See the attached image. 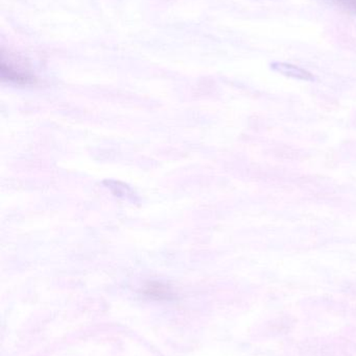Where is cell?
<instances>
[{"instance_id":"obj_2","label":"cell","mask_w":356,"mask_h":356,"mask_svg":"<svg viewBox=\"0 0 356 356\" xmlns=\"http://www.w3.org/2000/svg\"><path fill=\"white\" fill-rule=\"evenodd\" d=\"M344 10L356 14V0H332Z\"/></svg>"},{"instance_id":"obj_1","label":"cell","mask_w":356,"mask_h":356,"mask_svg":"<svg viewBox=\"0 0 356 356\" xmlns=\"http://www.w3.org/2000/svg\"><path fill=\"white\" fill-rule=\"evenodd\" d=\"M271 68L275 72L286 75L288 77H292V79L307 81H315V76L309 71L296 66V65L290 64V63L274 62L271 64Z\"/></svg>"}]
</instances>
